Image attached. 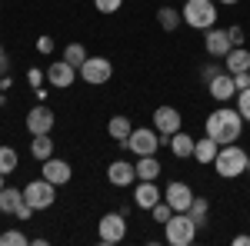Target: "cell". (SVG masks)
Instances as JSON below:
<instances>
[{
  "instance_id": "cell-20",
  "label": "cell",
  "mask_w": 250,
  "mask_h": 246,
  "mask_svg": "<svg viewBox=\"0 0 250 246\" xmlns=\"http://www.w3.org/2000/svg\"><path fill=\"white\" fill-rule=\"evenodd\" d=\"M224 70H227V74H244V70H250V50L233 47L230 54L224 57Z\"/></svg>"
},
{
  "instance_id": "cell-24",
  "label": "cell",
  "mask_w": 250,
  "mask_h": 246,
  "mask_svg": "<svg viewBox=\"0 0 250 246\" xmlns=\"http://www.w3.org/2000/svg\"><path fill=\"white\" fill-rule=\"evenodd\" d=\"M30 153H34V160H50L54 156V140H50V133H37L34 140H30Z\"/></svg>"
},
{
  "instance_id": "cell-26",
  "label": "cell",
  "mask_w": 250,
  "mask_h": 246,
  "mask_svg": "<svg viewBox=\"0 0 250 246\" xmlns=\"http://www.w3.org/2000/svg\"><path fill=\"white\" fill-rule=\"evenodd\" d=\"M20 163V153L14 150V147H0V173L7 176V173H14Z\"/></svg>"
},
{
  "instance_id": "cell-1",
  "label": "cell",
  "mask_w": 250,
  "mask_h": 246,
  "mask_svg": "<svg viewBox=\"0 0 250 246\" xmlns=\"http://www.w3.org/2000/svg\"><path fill=\"white\" fill-rule=\"evenodd\" d=\"M204 130H207V136L217 140L220 147H224V143H237V140H240V130H244V116H240V110H230V107L224 103V107H217L213 114H207Z\"/></svg>"
},
{
  "instance_id": "cell-18",
  "label": "cell",
  "mask_w": 250,
  "mask_h": 246,
  "mask_svg": "<svg viewBox=\"0 0 250 246\" xmlns=\"http://www.w3.org/2000/svg\"><path fill=\"white\" fill-rule=\"evenodd\" d=\"M20 207H23V189H17V187L0 189V213H3V216H17Z\"/></svg>"
},
{
  "instance_id": "cell-2",
  "label": "cell",
  "mask_w": 250,
  "mask_h": 246,
  "mask_svg": "<svg viewBox=\"0 0 250 246\" xmlns=\"http://www.w3.org/2000/svg\"><path fill=\"white\" fill-rule=\"evenodd\" d=\"M213 170L224 180H237L240 173H247V150L237 147V143H224L213 156Z\"/></svg>"
},
{
  "instance_id": "cell-41",
  "label": "cell",
  "mask_w": 250,
  "mask_h": 246,
  "mask_svg": "<svg viewBox=\"0 0 250 246\" xmlns=\"http://www.w3.org/2000/svg\"><path fill=\"white\" fill-rule=\"evenodd\" d=\"M217 3H224V7H230V3H240V0H217Z\"/></svg>"
},
{
  "instance_id": "cell-28",
  "label": "cell",
  "mask_w": 250,
  "mask_h": 246,
  "mask_svg": "<svg viewBox=\"0 0 250 246\" xmlns=\"http://www.w3.org/2000/svg\"><path fill=\"white\" fill-rule=\"evenodd\" d=\"M187 213L197 220V227H204V223H207V213H210V203H207L204 196H193V203H190V209H187Z\"/></svg>"
},
{
  "instance_id": "cell-9",
  "label": "cell",
  "mask_w": 250,
  "mask_h": 246,
  "mask_svg": "<svg viewBox=\"0 0 250 246\" xmlns=\"http://www.w3.org/2000/svg\"><path fill=\"white\" fill-rule=\"evenodd\" d=\"M180 123H184V116H180L177 107H167V103H164V107H157V110H154V130L160 133V140H164V143L180 130Z\"/></svg>"
},
{
  "instance_id": "cell-15",
  "label": "cell",
  "mask_w": 250,
  "mask_h": 246,
  "mask_svg": "<svg viewBox=\"0 0 250 246\" xmlns=\"http://www.w3.org/2000/svg\"><path fill=\"white\" fill-rule=\"evenodd\" d=\"M43 180H50L54 187H63V183H70V176H74V167L67 163V160H43V170H40Z\"/></svg>"
},
{
  "instance_id": "cell-4",
  "label": "cell",
  "mask_w": 250,
  "mask_h": 246,
  "mask_svg": "<svg viewBox=\"0 0 250 246\" xmlns=\"http://www.w3.org/2000/svg\"><path fill=\"white\" fill-rule=\"evenodd\" d=\"M164 236L170 246H190L197 240V220L190 213H173L170 220L164 223Z\"/></svg>"
},
{
  "instance_id": "cell-39",
  "label": "cell",
  "mask_w": 250,
  "mask_h": 246,
  "mask_svg": "<svg viewBox=\"0 0 250 246\" xmlns=\"http://www.w3.org/2000/svg\"><path fill=\"white\" fill-rule=\"evenodd\" d=\"M233 246H250V236H247V233H240V236H233Z\"/></svg>"
},
{
  "instance_id": "cell-35",
  "label": "cell",
  "mask_w": 250,
  "mask_h": 246,
  "mask_svg": "<svg viewBox=\"0 0 250 246\" xmlns=\"http://www.w3.org/2000/svg\"><path fill=\"white\" fill-rule=\"evenodd\" d=\"M220 70H224V63H210V67H204V70H200V76H204V83H210L213 76L220 74Z\"/></svg>"
},
{
  "instance_id": "cell-33",
  "label": "cell",
  "mask_w": 250,
  "mask_h": 246,
  "mask_svg": "<svg viewBox=\"0 0 250 246\" xmlns=\"http://www.w3.org/2000/svg\"><path fill=\"white\" fill-rule=\"evenodd\" d=\"M54 47H57L54 37H37V50L43 54V57H50V54H54Z\"/></svg>"
},
{
  "instance_id": "cell-13",
  "label": "cell",
  "mask_w": 250,
  "mask_h": 246,
  "mask_svg": "<svg viewBox=\"0 0 250 246\" xmlns=\"http://www.w3.org/2000/svg\"><path fill=\"white\" fill-rule=\"evenodd\" d=\"M204 34H207V37H204V50H207L210 57L224 60V57L233 50V43H230V37H227V30H217V27H210V30H204Z\"/></svg>"
},
{
  "instance_id": "cell-38",
  "label": "cell",
  "mask_w": 250,
  "mask_h": 246,
  "mask_svg": "<svg viewBox=\"0 0 250 246\" xmlns=\"http://www.w3.org/2000/svg\"><path fill=\"white\" fill-rule=\"evenodd\" d=\"M30 216H34V209H30L27 203H23V207L17 209V220H30Z\"/></svg>"
},
{
  "instance_id": "cell-19",
  "label": "cell",
  "mask_w": 250,
  "mask_h": 246,
  "mask_svg": "<svg viewBox=\"0 0 250 246\" xmlns=\"http://www.w3.org/2000/svg\"><path fill=\"white\" fill-rule=\"evenodd\" d=\"M167 147H170V153L177 156V160H187V156H193V147H197V140H193V136H187L184 130H177L170 140H167Z\"/></svg>"
},
{
  "instance_id": "cell-34",
  "label": "cell",
  "mask_w": 250,
  "mask_h": 246,
  "mask_svg": "<svg viewBox=\"0 0 250 246\" xmlns=\"http://www.w3.org/2000/svg\"><path fill=\"white\" fill-rule=\"evenodd\" d=\"M227 37H230L233 47H240V43H244V27H237V23H233V27H227Z\"/></svg>"
},
{
  "instance_id": "cell-27",
  "label": "cell",
  "mask_w": 250,
  "mask_h": 246,
  "mask_svg": "<svg viewBox=\"0 0 250 246\" xmlns=\"http://www.w3.org/2000/svg\"><path fill=\"white\" fill-rule=\"evenodd\" d=\"M87 57H90V54H87V47H83V43H67V47H63V60H67V63H74L77 70H80V63H83Z\"/></svg>"
},
{
  "instance_id": "cell-7",
  "label": "cell",
  "mask_w": 250,
  "mask_h": 246,
  "mask_svg": "<svg viewBox=\"0 0 250 246\" xmlns=\"http://www.w3.org/2000/svg\"><path fill=\"white\" fill-rule=\"evenodd\" d=\"M80 80L83 83H94V87H100V83H110V76H114V63L107 57H87L83 63H80Z\"/></svg>"
},
{
  "instance_id": "cell-8",
  "label": "cell",
  "mask_w": 250,
  "mask_h": 246,
  "mask_svg": "<svg viewBox=\"0 0 250 246\" xmlns=\"http://www.w3.org/2000/svg\"><path fill=\"white\" fill-rule=\"evenodd\" d=\"M97 236H100L104 246L120 243V240L127 236V220H124V213H104L100 223H97Z\"/></svg>"
},
{
  "instance_id": "cell-22",
  "label": "cell",
  "mask_w": 250,
  "mask_h": 246,
  "mask_svg": "<svg viewBox=\"0 0 250 246\" xmlns=\"http://www.w3.org/2000/svg\"><path fill=\"white\" fill-rule=\"evenodd\" d=\"M107 133H110L117 143L124 147V143H127V136L134 133V123H130V116H120V114L110 116V123H107Z\"/></svg>"
},
{
  "instance_id": "cell-16",
  "label": "cell",
  "mask_w": 250,
  "mask_h": 246,
  "mask_svg": "<svg viewBox=\"0 0 250 246\" xmlns=\"http://www.w3.org/2000/svg\"><path fill=\"white\" fill-rule=\"evenodd\" d=\"M207 90H210V96L217 100V103H227L230 96H237V83H233V74L220 70V74H217L210 83H207Z\"/></svg>"
},
{
  "instance_id": "cell-37",
  "label": "cell",
  "mask_w": 250,
  "mask_h": 246,
  "mask_svg": "<svg viewBox=\"0 0 250 246\" xmlns=\"http://www.w3.org/2000/svg\"><path fill=\"white\" fill-rule=\"evenodd\" d=\"M43 80H47V74H40V70H30V74H27V83H30L34 90H40V83H43Z\"/></svg>"
},
{
  "instance_id": "cell-43",
  "label": "cell",
  "mask_w": 250,
  "mask_h": 246,
  "mask_svg": "<svg viewBox=\"0 0 250 246\" xmlns=\"http://www.w3.org/2000/svg\"><path fill=\"white\" fill-rule=\"evenodd\" d=\"M247 170H250V156H247Z\"/></svg>"
},
{
  "instance_id": "cell-5",
  "label": "cell",
  "mask_w": 250,
  "mask_h": 246,
  "mask_svg": "<svg viewBox=\"0 0 250 246\" xmlns=\"http://www.w3.org/2000/svg\"><path fill=\"white\" fill-rule=\"evenodd\" d=\"M23 203L34 209V213H40V209H50L54 203H57V187L50 183V180H30L27 187H23Z\"/></svg>"
},
{
  "instance_id": "cell-14",
  "label": "cell",
  "mask_w": 250,
  "mask_h": 246,
  "mask_svg": "<svg viewBox=\"0 0 250 246\" xmlns=\"http://www.w3.org/2000/svg\"><path fill=\"white\" fill-rule=\"evenodd\" d=\"M47 80H50V87L67 90V87L77 80V67H74V63H67V60H57V63H50V67H47Z\"/></svg>"
},
{
  "instance_id": "cell-21",
  "label": "cell",
  "mask_w": 250,
  "mask_h": 246,
  "mask_svg": "<svg viewBox=\"0 0 250 246\" xmlns=\"http://www.w3.org/2000/svg\"><path fill=\"white\" fill-rule=\"evenodd\" d=\"M217 150H220V143L217 140H210L207 133L197 140V147H193V156H197V163H207V167H213V156H217Z\"/></svg>"
},
{
  "instance_id": "cell-29",
  "label": "cell",
  "mask_w": 250,
  "mask_h": 246,
  "mask_svg": "<svg viewBox=\"0 0 250 246\" xmlns=\"http://www.w3.org/2000/svg\"><path fill=\"white\" fill-rule=\"evenodd\" d=\"M30 240L20 233V229H7V233H0V246H27Z\"/></svg>"
},
{
  "instance_id": "cell-23",
  "label": "cell",
  "mask_w": 250,
  "mask_h": 246,
  "mask_svg": "<svg viewBox=\"0 0 250 246\" xmlns=\"http://www.w3.org/2000/svg\"><path fill=\"white\" fill-rule=\"evenodd\" d=\"M134 170H137V180H157V176H160V160H157V153L154 156H137Z\"/></svg>"
},
{
  "instance_id": "cell-31",
  "label": "cell",
  "mask_w": 250,
  "mask_h": 246,
  "mask_svg": "<svg viewBox=\"0 0 250 246\" xmlns=\"http://www.w3.org/2000/svg\"><path fill=\"white\" fill-rule=\"evenodd\" d=\"M237 110H240V116H244V120H250V87L237 94Z\"/></svg>"
},
{
  "instance_id": "cell-32",
  "label": "cell",
  "mask_w": 250,
  "mask_h": 246,
  "mask_svg": "<svg viewBox=\"0 0 250 246\" xmlns=\"http://www.w3.org/2000/svg\"><path fill=\"white\" fill-rule=\"evenodd\" d=\"M94 7L100 14H117V10L124 7V0H94Z\"/></svg>"
},
{
  "instance_id": "cell-42",
  "label": "cell",
  "mask_w": 250,
  "mask_h": 246,
  "mask_svg": "<svg viewBox=\"0 0 250 246\" xmlns=\"http://www.w3.org/2000/svg\"><path fill=\"white\" fill-rule=\"evenodd\" d=\"M0 189H3V173H0Z\"/></svg>"
},
{
  "instance_id": "cell-6",
  "label": "cell",
  "mask_w": 250,
  "mask_h": 246,
  "mask_svg": "<svg viewBox=\"0 0 250 246\" xmlns=\"http://www.w3.org/2000/svg\"><path fill=\"white\" fill-rule=\"evenodd\" d=\"M160 143H164V140H160V133H157V130H150V127H134V133L127 136L124 147L134 150L137 156H154V153L160 150Z\"/></svg>"
},
{
  "instance_id": "cell-40",
  "label": "cell",
  "mask_w": 250,
  "mask_h": 246,
  "mask_svg": "<svg viewBox=\"0 0 250 246\" xmlns=\"http://www.w3.org/2000/svg\"><path fill=\"white\" fill-rule=\"evenodd\" d=\"M10 87H14V80L10 76H0V90H10Z\"/></svg>"
},
{
  "instance_id": "cell-17",
  "label": "cell",
  "mask_w": 250,
  "mask_h": 246,
  "mask_svg": "<svg viewBox=\"0 0 250 246\" xmlns=\"http://www.w3.org/2000/svg\"><path fill=\"white\" fill-rule=\"evenodd\" d=\"M107 180H110L114 187H130V183H137L134 163H127V160H114V163L107 167Z\"/></svg>"
},
{
  "instance_id": "cell-25",
  "label": "cell",
  "mask_w": 250,
  "mask_h": 246,
  "mask_svg": "<svg viewBox=\"0 0 250 246\" xmlns=\"http://www.w3.org/2000/svg\"><path fill=\"white\" fill-rule=\"evenodd\" d=\"M157 23H160L167 34H173V30L184 23V14H180V10H173V7H160V10H157Z\"/></svg>"
},
{
  "instance_id": "cell-3",
  "label": "cell",
  "mask_w": 250,
  "mask_h": 246,
  "mask_svg": "<svg viewBox=\"0 0 250 246\" xmlns=\"http://www.w3.org/2000/svg\"><path fill=\"white\" fill-rule=\"evenodd\" d=\"M184 23L193 30H210L217 23V0H184Z\"/></svg>"
},
{
  "instance_id": "cell-30",
  "label": "cell",
  "mask_w": 250,
  "mask_h": 246,
  "mask_svg": "<svg viewBox=\"0 0 250 246\" xmlns=\"http://www.w3.org/2000/svg\"><path fill=\"white\" fill-rule=\"evenodd\" d=\"M150 216H154L157 223H167V220H170V216H173V207H170V203H167V200H160V203H157V207L150 209Z\"/></svg>"
},
{
  "instance_id": "cell-12",
  "label": "cell",
  "mask_w": 250,
  "mask_h": 246,
  "mask_svg": "<svg viewBox=\"0 0 250 246\" xmlns=\"http://www.w3.org/2000/svg\"><path fill=\"white\" fill-rule=\"evenodd\" d=\"M54 123H57V116H54L50 107H43V103H37V107L27 114V133H30V136H37V133H50V130H54Z\"/></svg>"
},
{
  "instance_id": "cell-10",
  "label": "cell",
  "mask_w": 250,
  "mask_h": 246,
  "mask_svg": "<svg viewBox=\"0 0 250 246\" xmlns=\"http://www.w3.org/2000/svg\"><path fill=\"white\" fill-rule=\"evenodd\" d=\"M164 200L173 207V213H187L193 203V189L184 183V180H170L167 189H164Z\"/></svg>"
},
{
  "instance_id": "cell-11",
  "label": "cell",
  "mask_w": 250,
  "mask_h": 246,
  "mask_svg": "<svg viewBox=\"0 0 250 246\" xmlns=\"http://www.w3.org/2000/svg\"><path fill=\"white\" fill-rule=\"evenodd\" d=\"M160 200H164V193L157 189V180H137V187H134V207L137 209H147L150 213Z\"/></svg>"
},
{
  "instance_id": "cell-36",
  "label": "cell",
  "mask_w": 250,
  "mask_h": 246,
  "mask_svg": "<svg viewBox=\"0 0 250 246\" xmlns=\"http://www.w3.org/2000/svg\"><path fill=\"white\" fill-rule=\"evenodd\" d=\"M233 83H237V94H240V90H247V87H250V70H244V74H233Z\"/></svg>"
}]
</instances>
